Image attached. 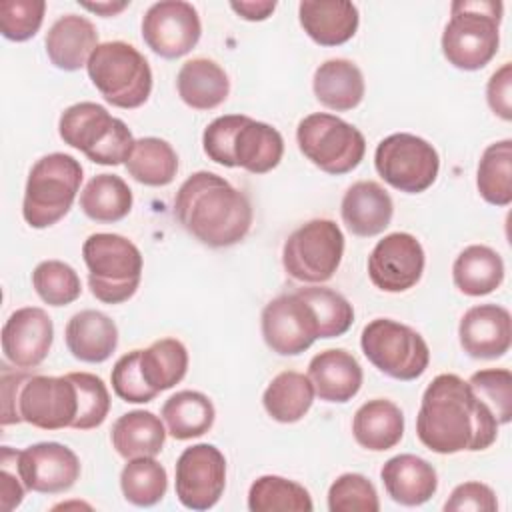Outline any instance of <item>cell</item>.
Masks as SVG:
<instances>
[{
	"instance_id": "obj_43",
	"label": "cell",
	"mask_w": 512,
	"mask_h": 512,
	"mask_svg": "<svg viewBox=\"0 0 512 512\" xmlns=\"http://www.w3.org/2000/svg\"><path fill=\"white\" fill-rule=\"evenodd\" d=\"M330 512H378V492L374 484L356 472L338 476L328 490Z\"/></svg>"
},
{
	"instance_id": "obj_44",
	"label": "cell",
	"mask_w": 512,
	"mask_h": 512,
	"mask_svg": "<svg viewBox=\"0 0 512 512\" xmlns=\"http://www.w3.org/2000/svg\"><path fill=\"white\" fill-rule=\"evenodd\" d=\"M468 384L490 408L498 424L512 420V374L506 368H486L470 376Z\"/></svg>"
},
{
	"instance_id": "obj_46",
	"label": "cell",
	"mask_w": 512,
	"mask_h": 512,
	"mask_svg": "<svg viewBox=\"0 0 512 512\" xmlns=\"http://www.w3.org/2000/svg\"><path fill=\"white\" fill-rule=\"evenodd\" d=\"M110 382L116 396L130 404H146L158 396V392L152 390L142 376L140 350H130L116 360Z\"/></svg>"
},
{
	"instance_id": "obj_17",
	"label": "cell",
	"mask_w": 512,
	"mask_h": 512,
	"mask_svg": "<svg viewBox=\"0 0 512 512\" xmlns=\"http://www.w3.org/2000/svg\"><path fill=\"white\" fill-rule=\"evenodd\" d=\"M426 264L424 248L408 232H392L368 256V276L384 292H406L418 284Z\"/></svg>"
},
{
	"instance_id": "obj_33",
	"label": "cell",
	"mask_w": 512,
	"mask_h": 512,
	"mask_svg": "<svg viewBox=\"0 0 512 512\" xmlns=\"http://www.w3.org/2000/svg\"><path fill=\"white\" fill-rule=\"evenodd\" d=\"M166 430L176 440H190L206 434L216 418L212 400L198 390H180L162 406Z\"/></svg>"
},
{
	"instance_id": "obj_28",
	"label": "cell",
	"mask_w": 512,
	"mask_h": 512,
	"mask_svg": "<svg viewBox=\"0 0 512 512\" xmlns=\"http://www.w3.org/2000/svg\"><path fill=\"white\" fill-rule=\"evenodd\" d=\"M352 434L354 440L366 450H390L404 436V414L392 400H368L354 414Z\"/></svg>"
},
{
	"instance_id": "obj_27",
	"label": "cell",
	"mask_w": 512,
	"mask_h": 512,
	"mask_svg": "<svg viewBox=\"0 0 512 512\" xmlns=\"http://www.w3.org/2000/svg\"><path fill=\"white\" fill-rule=\"evenodd\" d=\"M316 100L336 112L356 108L364 98L362 70L346 58H332L320 64L312 78Z\"/></svg>"
},
{
	"instance_id": "obj_2",
	"label": "cell",
	"mask_w": 512,
	"mask_h": 512,
	"mask_svg": "<svg viewBox=\"0 0 512 512\" xmlns=\"http://www.w3.org/2000/svg\"><path fill=\"white\" fill-rule=\"evenodd\" d=\"M174 216L188 234L210 248L242 242L254 218L248 196L208 170L194 172L180 184Z\"/></svg>"
},
{
	"instance_id": "obj_6",
	"label": "cell",
	"mask_w": 512,
	"mask_h": 512,
	"mask_svg": "<svg viewBox=\"0 0 512 512\" xmlns=\"http://www.w3.org/2000/svg\"><path fill=\"white\" fill-rule=\"evenodd\" d=\"M58 134L64 144L102 166L126 164L136 142L128 126L96 102L68 106L60 114Z\"/></svg>"
},
{
	"instance_id": "obj_30",
	"label": "cell",
	"mask_w": 512,
	"mask_h": 512,
	"mask_svg": "<svg viewBox=\"0 0 512 512\" xmlns=\"http://www.w3.org/2000/svg\"><path fill=\"white\" fill-rule=\"evenodd\" d=\"M166 428L162 420L148 410H132L122 414L110 430L114 450L126 458L156 456L162 452L166 440Z\"/></svg>"
},
{
	"instance_id": "obj_34",
	"label": "cell",
	"mask_w": 512,
	"mask_h": 512,
	"mask_svg": "<svg viewBox=\"0 0 512 512\" xmlns=\"http://www.w3.org/2000/svg\"><path fill=\"white\" fill-rule=\"evenodd\" d=\"M132 190L118 174H96L80 192L82 212L102 224L126 218L132 210Z\"/></svg>"
},
{
	"instance_id": "obj_32",
	"label": "cell",
	"mask_w": 512,
	"mask_h": 512,
	"mask_svg": "<svg viewBox=\"0 0 512 512\" xmlns=\"http://www.w3.org/2000/svg\"><path fill=\"white\" fill-rule=\"evenodd\" d=\"M314 402V386L308 376L284 370L272 378L262 394L268 416L282 424H294L306 416Z\"/></svg>"
},
{
	"instance_id": "obj_13",
	"label": "cell",
	"mask_w": 512,
	"mask_h": 512,
	"mask_svg": "<svg viewBox=\"0 0 512 512\" xmlns=\"http://www.w3.org/2000/svg\"><path fill=\"white\" fill-rule=\"evenodd\" d=\"M22 422L40 430L72 428L78 414V392L72 378L32 374L24 380L18 394Z\"/></svg>"
},
{
	"instance_id": "obj_15",
	"label": "cell",
	"mask_w": 512,
	"mask_h": 512,
	"mask_svg": "<svg viewBox=\"0 0 512 512\" xmlns=\"http://www.w3.org/2000/svg\"><path fill=\"white\" fill-rule=\"evenodd\" d=\"M176 496L184 508L208 510L226 488V458L212 444H194L176 460Z\"/></svg>"
},
{
	"instance_id": "obj_25",
	"label": "cell",
	"mask_w": 512,
	"mask_h": 512,
	"mask_svg": "<svg viewBox=\"0 0 512 512\" xmlns=\"http://www.w3.org/2000/svg\"><path fill=\"white\" fill-rule=\"evenodd\" d=\"M46 54L50 62L66 72H76L88 64L98 46L96 26L78 14L60 16L46 34Z\"/></svg>"
},
{
	"instance_id": "obj_18",
	"label": "cell",
	"mask_w": 512,
	"mask_h": 512,
	"mask_svg": "<svg viewBox=\"0 0 512 512\" xmlns=\"http://www.w3.org/2000/svg\"><path fill=\"white\" fill-rule=\"evenodd\" d=\"M16 470L26 490L60 494L80 478V460L60 442H38L16 452Z\"/></svg>"
},
{
	"instance_id": "obj_9",
	"label": "cell",
	"mask_w": 512,
	"mask_h": 512,
	"mask_svg": "<svg viewBox=\"0 0 512 512\" xmlns=\"http://www.w3.org/2000/svg\"><path fill=\"white\" fill-rule=\"evenodd\" d=\"M296 140L300 152L322 172L340 176L352 172L364 158V134L350 122L316 112L298 122Z\"/></svg>"
},
{
	"instance_id": "obj_40",
	"label": "cell",
	"mask_w": 512,
	"mask_h": 512,
	"mask_svg": "<svg viewBox=\"0 0 512 512\" xmlns=\"http://www.w3.org/2000/svg\"><path fill=\"white\" fill-rule=\"evenodd\" d=\"M296 292L312 306L320 338H336L350 330L354 322V308L340 292L326 286H308L298 288Z\"/></svg>"
},
{
	"instance_id": "obj_5",
	"label": "cell",
	"mask_w": 512,
	"mask_h": 512,
	"mask_svg": "<svg viewBox=\"0 0 512 512\" xmlns=\"http://www.w3.org/2000/svg\"><path fill=\"white\" fill-rule=\"evenodd\" d=\"M88 268V286L96 300L122 304L130 300L142 278V254L134 242L120 234L96 232L82 244Z\"/></svg>"
},
{
	"instance_id": "obj_14",
	"label": "cell",
	"mask_w": 512,
	"mask_h": 512,
	"mask_svg": "<svg viewBox=\"0 0 512 512\" xmlns=\"http://www.w3.org/2000/svg\"><path fill=\"white\" fill-rule=\"evenodd\" d=\"M260 326L266 346L280 356L302 354L320 338L316 314L298 292L270 300L262 310Z\"/></svg>"
},
{
	"instance_id": "obj_3",
	"label": "cell",
	"mask_w": 512,
	"mask_h": 512,
	"mask_svg": "<svg viewBox=\"0 0 512 512\" xmlns=\"http://www.w3.org/2000/svg\"><path fill=\"white\" fill-rule=\"evenodd\" d=\"M204 154L226 168H244L266 174L276 168L284 154L282 134L244 114H226L212 120L202 134Z\"/></svg>"
},
{
	"instance_id": "obj_49",
	"label": "cell",
	"mask_w": 512,
	"mask_h": 512,
	"mask_svg": "<svg viewBox=\"0 0 512 512\" xmlns=\"http://www.w3.org/2000/svg\"><path fill=\"white\" fill-rule=\"evenodd\" d=\"M26 378V372H10L8 368L2 370V426L22 422L18 412V394Z\"/></svg>"
},
{
	"instance_id": "obj_31",
	"label": "cell",
	"mask_w": 512,
	"mask_h": 512,
	"mask_svg": "<svg viewBox=\"0 0 512 512\" xmlns=\"http://www.w3.org/2000/svg\"><path fill=\"white\" fill-rule=\"evenodd\" d=\"M452 280L466 296H486L502 284L504 262L490 246H466L452 264Z\"/></svg>"
},
{
	"instance_id": "obj_24",
	"label": "cell",
	"mask_w": 512,
	"mask_h": 512,
	"mask_svg": "<svg viewBox=\"0 0 512 512\" xmlns=\"http://www.w3.org/2000/svg\"><path fill=\"white\" fill-rule=\"evenodd\" d=\"M304 32L320 46H340L358 30V8L348 0H304L298 4Z\"/></svg>"
},
{
	"instance_id": "obj_38",
	"label": "cell",
	"mask_w": 512,
	"mask_h": 512,
	"mask_svg": "<svg viewBox=\"0 0 512 512\" xmlns=\"http://www.w3.org/2000/svg\"><path fill=\"white\" fill-rule=\"evenodd\" d=\"M248 508L252 512H310L314 504L302 484L282 476L266 474L252 482L248 490Z\"/></svg>"
},
{
	"instance_id": "obj_7",
	"label": "cell",
	"mask_w": 512,
	"mask_h": 512,
	"mask_svg": "<svg viewBox=\"0 0 512 512\" xmlns=\"http://www.w3.org/2000/svg\"><path fill=\"white\" fill-rule=\"evenodd\" d=\"M82 166L64 152H52L36 160L28 172L22 216L32 228H48L62 220L80 190Z\"/></svg>"
},
{
	"instance_id": "obj_20",
	"label": "cell",
	"mask_w": 512,
	"mask_h": 512,
	"mask_svg": "<svg viewBox=\"0 0 512 512\" xmlns=\"http://www.w3.org/2000/svg\"><path fill=\"white\" fill-rule=\"evenodd\" d=\"M458 340L470 358H500L512 346V316L500 304L472 306L460 318Z\"/></svg>"
},
{
	"instance_id": "obj_4",
	"label": "cell",
	"mask_w": 512,
	"mask_h": 512,
	"mask_svg": "<svg viewBox=\"0 0 512 512\" xmlns=\"http://www.w3.org/2000/svg\"><path fill=\"white\" fill-rule=\"evenodd\" d=\"M502 2L456 0L442 32V54L458 70H480L498 52Z\"/></svg>"
},
{
	"instance_id": "obj_45",
	"label": "cell",
	"mask_w": 512,
	"mask_h": 512,
	"mask_svg": "<svg viewBox=\"0 0 512 512\" xmlns=\"http://www.w3.org/2000/svg\"><path fill=\"white\" fill-rule=\"evenodd\" d=\"M46 12L44 0H2L0 32L12 42L30 40L42 26Z\"/></svg>"
},
{
	"instance_id": "obj_11",
	"label": "cell",
	"mask_w": 512,
	"mask_h": 512,
	"mask_svg": "<svg viewBox=\"0 0 512 512\" xmlns=\"http://www.w3.org/2000/svg\"><path fill=\"white\" fill-rule=\"evenodd\" d=\"M342 256L340 226L328 218H314L288 236L282 248V266L298 282L322 284L334 276Z\"/></svg>"
},
{
	"instance_id": "obj_8",
	"label": "cell",
	"mask_w": 512,
	"mask_h": 512,
	"mask_svg": "<svg viewBox=\"0 0 512 512\" xmlns=\"http://www.w3.org/2000/svg\"><path fill=\"white\" fill-rule=\"evenodd\" d=\"M86 70L102 98L116 108H138L152 92L150 64L128 42L112 40L98 44Z\"/></svg>"
},
{
	"instance_id": "obj_42",
	"label": "cell",
	"mask_w": 512,
	"mask_h": 512,
	"mask_svg": "<svg viewBox=\"0 0 512 512\" xmlns=\"http://www.w3.org/2000/svg\"><path fill=\"white\" fill-rule=\"evenodd\" d=\"M78 392V414L72 424L76 430L98 428L110 412V394L100 376L90 372H70Z\"/></svg>"
},
{
	"instance_id": "obj_51",
	"label": "cell",
	"mask_w": 512,
	"mask_h": 512,
	"mask_svg": "<svg viewBox=\"0 0 512 512\" xmlns=\"http://www.w3.org/2000/svg\"><path fill=\"white\" fill-rule=\"evenodd\" d=\"M230 8L244 20L250 22H260L266 20L268 16H272V12L276 10V2L274 0H240V2H230Z\"/></svg>"
},
{
	"instance_id": "obj_52",
	"label": "cell",
	"mask_w": 512,
	"mask_h": 512,
	"mask_svg": "<svg viewBox=\"0 0 512 512\" xmlns=\"http://www.w3.org/2000/svg\"><path fill=\"white\" fill-rule=\"evenodd\" d=\"M130 2H80L82 8L96 12L100 16H116L118 12H122Z\"/></svg>"
},
{
	"instance_id": "obj_23",
	"label": "cell",
	"mask_w": 512,
	"mask_h": 512,
	"mask_svg": "<svg viewBox=\"0 0 512 512\" xmlns=\"http://www.w3.org/2000/svg\"><path fill=\"white\" fill-rule=\"evenodd\" d=\"M386 494L402 506H420L438 490L434 466L416 454H398L384 462L380 470Z\"/></svg>"
},
{
	"instance_id": "obj_26",
	"label": "cell",
	"mask_w": 512,
	"mask_h": 512,
	"mask_svg": "<svg viewBox=\"0 0 512 512\" xmlns=\"http://www.w3.org/2000/svg\"><path fill=\"white\" fill-rule=\"evenodd\" d=\"M64 338L76 360L100 364L116 350L118 328L114 320L100 310H80L68 320Z\"/></svg>"
},
{
	"instance_id": "obj_22",
	"label": "cell",
	"mask_w": 512,
	"mask_h": 512,
	"mask_svg": "<svg viewBox=\"0 0 512 512\" xmlns=\"http://www.w3.org/2000/svg\"><path fill=\"white\" fill-rule=\"evenodd\" d=\"M308 378L320 400L344 404L358 394L362 386V368L348 350L330 348L318 352L310 360Z\"/></svg>"
},
{
	"instance_id": "obj_41",
	"label": "cell",
	"mask_w": 512,
	"mask_h": 512,
	"mask_svg": "<svg viewBox=\"0 0 512 512\" xmlns=\"http://www.w3.org/2000/svg\"><path fill=\"white\" fill-rule=\"evenodd\" d=\"M32 286L48 306L72 304L82 292L76 270L62 260L40 262L32 272Z\"/></svg>"
},
{
	"instance_id": "obj_1",
	"label": "cell",
	"mask_w": 512,
	"mask_h": 512,
	"mask_svg": "<svg viewBox=\"0 0 512 512\" xmlns=\"http://www.w3.org/2000/svg\"><path fill=\"white\" fill-rule=\"evenodd\" d=\"M498 422L468 380L438 374L424 390L416 416L418 440L436 454L478 452L494 444Z\"/></svg>"
},
{
	"instance_id": "obj_36",
	"label": "cell",
	"mask_w": 512,
	"mask_h": 512,
	"mask_svg": "<svg viewBox=\"0 0 512 512\" xmlns=\"http://www.w3.org/2000/svg\"><path fill=\"white\" fill-rule=\"evenodd\" d=\"M140 370L152 390H170L186 376L188 350L176 338H160L140 350Z\"/></svg>"
},
{
	"instance_id": "obj_48",
	"label": "cell",
	"mask_w": 512,
	"mask_h": 512,
	"mask_svg": "<svg viewBox=\"0 0 512 512\" xmlns=\"http://www.w3.org/2000/svg\"><path fill=\"white\" fill-rule=\"evenodd\" d=\"M486 100L490 110L502 120H512V64H502L486 84Z\"/></svg>"
},
{
	"instance_id": "obj_10",
	"label": "cell",
	"mask_w": 512,
	"mask_h": 512,
	"mask_svg": "<svg viewBox=\"0 0 512 512\" xmlns=\"http://www.w3.org/2000/svg\"><path fill=\"white\" fill-rule=\"evenodd\" d=\"M360 346L368 362L394 380H416L430 362L426 340L414 328L390 318L368 322L362 330Z\"/></svg>"
},
{
	"instance_id": "obj_16",
	"label": "cell",
	"mask_w": 512,
	"mask_h": 512,
	"mask_svg": "<svg viewBox=\"0 0 512 512\" xmlns=\"http://www.w3.org/2000/svg\"><path fill=\"white\" fill-rule=\"evenodd\" d=\"M202 24L196 8L184 0L152 4L142 18V38L160 58L174 60L188 54L200 40Z\"/></svg>"
},
{
	"instance_id": "obj_35",
	"label": "cell",
	"mask_w": 512,
	"mask_h": 512,
	"mask_svg": "<svg viewBox=\"0 0 512 512\" xmlns=\"http://www.w3.org/2000/svg\"><path fill=\"white\" fill-rule=\"evenodd\" d=\"M126 170L144 186H166L178 172V154L166 140L146 136L134 142Z\"/></svg>"
},
{
	"instance_id": "obj_39",
	"label": "cell",
	"mask_w": 512,
	"mask_h": 512,
	"mask_svg": "<svg viewBox=\"0 0 512 512\" xmlns=\"http://www.w3.org/2000/svg\"><path fill=\"white\" fill-rule=\"evenodd\" d=\"M120 488L130 504L140 508L154 506L168 488L166 468L154 456L132 458L120 472Z\"/></svg>"
},
{
	"instance_id": "obj_50",
	"label": "cell",
	"mask_w": 512,
	"mask_h": 512,
	"mask_svg": "<svg viewBox=\"0 0 512 512\" xmlns=\"http://www.w3.org/2000/svg\"><path fill=\"white\" fill-rule=\"evenodd\" d=\"M2 464V462H0ZM24 484L22 480H16V476L8 470V464H2L0 472V506L4 512L14 510L24 500Z\"/></svg>"
},
{
	"instance_id": "obj_47",
	"label": "cell",
	"mask_w": 512,
	"mask_h": 512,
	"mask_svg": "<svg viewBox=\"0 0 512 512\" xmlns=\"http://www.w3.org/2000/svg\"><path fill=\"white\" fill-rule=\"evenodd\" d=\"M446 512L474 510V512H496L498 500L494 490L482 482H462L458 484L444 504Z\"/></svg>"
},
{
	"instance_id": "obj_29",
	"label": "cell",
	"mask_w": 512,
	"mask_h": 512,
	"mask_svg": "<svg viewBox=\"0 0 512 512\" xmlns=\"http://www.w3.org/2000/svg\"><path fill=\"white\" fill-rule=\"evenodd\" d=\"M182 102L194 110H212L230 94L228 74L210 58H192L182 64L176 76Z\"/></svg>"
},
{
	"instance_id": "obj_21",
	"label": "cell",
	"mask_w": 512,
	"mask_h": 512,
	"mask_svg": "<svg viewBox=\"0 0 512 512\" xmlns=\"http://www.w3.org/2000/svg\"><path fill=\"white\" fill-rule=\"evenodd\" d=\"M340 214L354 236L370 238L390 226L394 202L378 182L358 180L344 192Z\"/></svg>"
},
{
	"instance_id": "obj_37",
	"label": "cell",
	"mask_w": 512,
	"mask_h": 512,
	"mask_svg": "<svg viewBox=\"0 0 512 512\" xmlns=\"http://www.w3.org/2000/svg\"><path fill=\"white\" fill-rule=\"evenodd\" d=\"M476 186L480 196L492 206L512 202V140L504 138L490 144L478 162Z\"/></svg>"
},
{
	"instance_id": "obj_19",
	"label": "cell",
	"mask_w": 512,
	"mask_h": 512,
	"mask_svg": "<svg viewBox=\"0 0 512 512\" xmlns=\"http://www.w3.org/2000/svg\"><path fill=\"white\" fill-rule=\"evenodd\" d=\"M52 340V318L38 306L14 310L2 326V352L20 370L40 366L52 348Z\"/></svg>"
},
{
	"instance_id": "obj_12",
	"label": "cell",
	"mask_w": 512,
	"mask_h": 512,
	"mask_svg": "<svg viewBox=\"0 0 512 512\" xmlns=\"http://www.w3.org/2000/svg\"><path fill=\"white\" fill-rule=\"evenodd\" d=\"M374 166L382 180L392 188L420 194L436 182L440 156L428 140L416 134L396 132L378 142Z\"/></svg>"
}]
</instances>
